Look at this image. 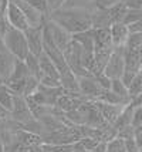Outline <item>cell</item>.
<instances>
[{
	"label": "cell",
	"instance_id": "cell-1",
	"mask_svg": "<svg viewBox=\"0 0 142 152\" xmlns=\"http://www.w3.org/2000/svg\"><path fill=\"white\" fill-rule=\"evenodd\" d=\"M48 19L67 30L70 34H77L92 28V12L88 9L61 7L51 12Z\"/></svg>",
	"mask_w": 142,
	"mask_h": 152
},
{
	"label": "cell",
	"instance_id": "cell-2",
	"mask_svg": "<svg viewBox=\"0 0 142 152\" xmlns=\"http://www.w3.org/2000/svg\"><path fill=\"white\" fill-rule=\"evenodd\" d=\"M3 41H4V46H6L7 50L19 60H26V57L30 53L27 37H26L23 30L10 27V30L4 36Z\"/></svg>",
	"mask_w": 142,
	"mask_h": 152
},
{
	"label": "cell",
	"instance_id": "cell-3",
	"mask_svg": "<svg viewBox=\"0 0 142 152\" xmlns=\"http://www.w3.org/2000/svg\"><path fill=\"white\" fill-rule=\"evenodd\" d=\"M104 73L109 78H122V75L125 73V48L124 46L114 47Z\"/></svg>",
	"mask_w": 142,
	"mask_h": 152
},
{
	"label": "cell",
	"instance_id": "cell-4",
	"mask_svg": "<svg viewBox=\"0 0 142 152\" xmlns=\"http://www.w3.org/2000/svg\"><path fill=\"white\" fill-rule=\"evenodd\" d=\"M4 16H6L7 21L10 23V26L14 27V28H19V30L24 31V30H27L30 27L26 16L23 13V10L19 7V4L14 3L13 0L9 1V4L6 7V12H4Z\"/></svg>",
	"mask_w": 142,
	"mask_h": 152
},
{
	"label": "cell",
	"instance_id": "cell-5",
	"mask_svg": "<svg viewBox=\"0 0 142 152\" xmlns=\"http://www.w3.org/2000/svg\"><path fill=\"white\" fill-rule=\"evenodd\" d=\"M80 81V91L81 94L88 99H98V97L104 93V88L100 86V83L97 81L92 74L90 75H84V77H78Z\"/></svg>",
	"mask_w": 142,
	"mask_h": 152
},
{
	"label": "cell",
	"instance_id": "cell-6",
	"mask_svg": "<svg viewBox=\"0 0 142 152\" xmlns=\"http://www.w3.org/2000/svg\"><path fill=\"white\" fill-rule=\"evenodd\" d=\"M43 28L44 26H39V27H28L27 30H24V34L27 37L28 41V48H30V53L36 54V56H40L44 51V36H43Z\"/></svg>",
	"mask_w": 142,
	"mask_h": 152
},
{
	"label": "cell",
	"instance_id": "cell-7",
	"mask_svg": "<svg viewBox=\"0 0 142 152\" xmlns=\"http://www.w3.org/2000/svg\"><path fill=\"white\" fill-rule=\"evenodd\" d=\"M13 1L16 4H19V7L23 10V13L26 16L28 24L31 27L44 26V23H46V20H47L48 17H46L43 13H40V12L34 6H31L28 1H24V0H13Z\"/></svg>",
	"mask_w": 142,
	"mask_h": 152
},
{
	"label": "cell",
	"instance_id": "cell-8",
	"mask_svg": "<svg viewBox=\"0 0 142 152\" xmlns=\"http://www.w3.org/2000/svg\"><path fill=\"white\" fill-rule=\"evenodd\" d=\"M46 24H47L48 28H50L51 36H53L54 43L57 44V47L60 48L61 51H64V50H66V47L71 43V40H73V34H70L67 30H64L61 26H58L57 23H54L53 20H50V19H47Z\"/></svg>",
	"mask_w": 142,
	"mask_h": 152
},
{
	"label": "cell",
	"instance_id": "cell-9",
	"mask_svg": "<svg viewBox=\"0 0 142 152\" xmlns=\"http://www.w3.org/2000/svg\"><path fill=\"white\" fill-rule=\"evenodd\" d=\"M129 34V26L125 23H115L111 26V37H112V44L114 47L125 46Z\"/></svg>",
	"mask_w": 142,
	"mask_h": 152
},
{
	"label": "cell",
	"instance_id": "cell-10",
	"mask_svg": "<svg viewBox=\"0 0 142 152\" xmlns=\"http://www.w3.org/2000/svg\"><path fill=\"white\" fill-rule=\"evenodd\" d=\"M95 105L98 107V110L101 111L102 117L105 118L107 122H109L111 125L114 124L117 118L119 117V114H121L122 105H112V104H107V102H102V101H98V99H94Z\"/></svg>",
	"mask_w": 142,
	"mask_h": 152
},
{
	"label": "cell",
	"instance_id": "cell-11",
	"mask_svg": "<svg viewBox=\"0 0 142 152\" xmlns=\"http://www.w3.org/2000/svg\"><path fill=\"white\" fill-rule=\"evenodd\" d=\"M94 37H95V50H100V48H114L112 37H111V27L94 28Z\"/></svg>",
	"mask_w": 142,
	"mask_h": 152
},
{
	"label": "cell",
	"instance_id": "cell-12",
	"mask_svg": "<svg viewBox=\"0 0 142 152\" xmlns=\"http://www.w3.org/2000/svg\"><path fill=\"white\" fill-rule=\"evenodd\" d=\"M134 108H135V107L131 105V104H128V105H125L124 108H122L121 114H119V117H118V118H117V121H115L114 124H112V126H114L118 132H119L121 129H124V128H127V126H129V125H132Z\"/></svg>",
	"mask_w": 142,
	"mask_h": 152
},
{
	"label": "cell",
	"instance_id": "cell-13",
	"mask_svg": "<svg viewBox=\"0 0 142 152\" xmlns=\"http://www.w3.org/2000/svg\"><path fill=\"white\" fill-rule=\"evenodd\" d=\"M98 101H102V102H107V104H112V105H128L129 99L124 98L121 95H118V94H115L112 90H104V93L98 97Z\"/></svg>",
	"mask_w": 142,
	"mask_h": 152
},
{
	"label": "cell",
	"instance_id": "cell-14",
	"mask_svg": "<svg viewBox=\"0 0 142 152\" xmlns=\"http://www.w3.org/2000/svg\"><path fill=\"white\" fill-rule=\"evenodd\" d=\"M107 10H108V13H109V17H111L112 24H115V23H124V20H125V17H127V14H128V12H129V9L125 6L124 1L115 4V6H112V7H109Z\"/></svg>",
	"mask_w": 142,
	"mask_h": 152
},
{
	"label": "cell",
	"instance_id": "cell-15",
	"mask_svg": "<svg viewBox=\"0 0 142 152\" xmlns=\"http://www.w3.org/2000/svg\"><path fill=\"white\" fill-rule=\"evenodd\" d=\"M24 63L27 64L30 74L40 80L41 75H43V73H41V68H40V60H39V56H36V54H33V53H28V56L26 57V60H24Z\"/></svg>",
	"mask_w": 142,
	"mask_h": 152
},
{
	"label": "cell",
	"instance_id": "cell-16",
	"mask_svg": "<svg viewBox=\"0 0 142 152\" xmlns=\"http://www.w3.org/2000/svg\"><path fill=\"white\" fill-rule=\"evenodd\" d=\"M31 74L28 71V67L27 64L24 63V60H19L16 61V66H14V70L12 75H10V78L12 80H26L27 77H30Z\"/></svg>",
	"mask_w": 142,
	"mask_h": 152
},
{
	"label": "cell",
	"instance_id": "cell-17",
	"mask_svg": "<svg viewBox=\"0 0 142 152\" xmlns=\"http://www.w3.org/2000/svg\"><path fill=\"white\" fill-rule=\"evenodd\" d=\"M0 104L6 107L9 111H13L14 107V94L7 88L4 84L0 87Z\"/></svg>",
	"mask_w": 142,
	"mask_h": 152
},
{
	"label": "cell",
	"instance_id": "cell-18",
	"mask_svg": "<svg viewBox=\"0 0 142 152\" xmlns=\"http://www.w3.org/2000/svg\"><path fill=\"white\" fill-rule=\"evenodd\" d=\"M111 90L115 94L121 95L124 98L131 101V94H129V87L122 81V78H112V84H111Z\"/></svg>",
	"mask_w": 142,
	"mask_h": 152
},
{
	"label": "cell",
	"instance_id": "cell-19",
	"mask_svg": "<svg viewBox=\"0 0 142 152\" xmlns=\"http://www.w3.org/2000/svg\"><path fill=\"white\" fill-rule=\"evenodd\" d=\"M107 152H127V146H125V141L121 137H115V138L109 139L107 142Z\"/></svg>",
	"mask_w": 142,
	"mask_h": 152
},
{
	"label": "cell",
	"instance_id": "cell-20",
	"mask_svg": "<svg viewBox=\"0 0 142 152\" xmlns=\"http://www.w3.org/2000/svg\"><path fill=\"white\" fill-rule=\"evenodd\" d=\"M95 0H66L63 7H71V9H88L92 10L94 9Z\"/></svg>",
	"mask_w": 142,
	"mask_h": 152
},
{
	"label": "cell",
	"instance_id": "cell-21",
	"mask_svg": "<svg viewBox=\"0 0 142 152\" xmlns=\"http://www.w3.org/2000/svg\"><path fill=\"white\" fill-rule=\"evenodd\" d=\"M40 87V80L34 75H30L26 80V90H24V97H28V95H33Z\"/></svg>",
	"mask_w": 142,
	"mask_h": 152
},
{
	"label": "cell",
	"instance_id": "cell-22",
	"mask_svg": "<svg viewBox=\"0 0 142 152\" xmlns=\"http://www.w3.org/2000/svg\"><path fill=\"white\" fill-rule=\"evenodd\" d=\"M142 91V70L139 73L136 74L134 80H132V83H131V86H129V94H131V98L136 95V94H139Z\"/></svg>",
	"mask_w": 142,
	"mask_h": 152
},
{
	"label": "cell",
	"instance_id": "cell-23",
	"mask_svg": "<svg viewBox=\"0 0 142 152\" xmlns=\"http://www.w3.org/2000/svg\"><path fill=\"white\" fill-rule=\"evenodd\" d=\"M125 47L127 48H139V47H142V31L129 34L128 40L125 43Z\"/></svg>",
	"mask_w": 142,
	"mask_h": 152
},
{
	"label": "cell",
	"instance_id": "cell-24",
	"mask_svg": "<svg viewBox=\"0 0 142 152\" xmlns=\"http://www.w3.org/2000/svg\"><path fill=\"white\" fill-rule=\"evenodd\" d=\"M122 0H95L94 1V9L92 10H107L109 7L115 6L118 3H121ZM91 10V12H92Z\"/></svg>",
	"mask_w": 142,
	"mask_h": 152
},
{
	"label": "cell",
	"instance_id": "cell-25",
	"mask_svg": "<svg viewBox=\"0 0 142 152\" xmlns=\"http://www.w3.org/2000/svg\"><path fill=\"white\" fill-rule=\"evenodd\" d=\"M31 6H34L40 13H43L46 17L50 16V9H48V3L47 0H30L28 1Z\"/></svg>",
	"mask_w": 142,
	"mask_h": 152
},
{
	"label": "cell",
	"instance_id": "cell-26",
	"mask_svg": "<svg viewBox=\"0 0 142 152\" xmlns=\"http://www.w3.org/2000/svg\"><path fill=\"white\" fill-rule=\"evenodd\" d=\"M97 81L100 83V86L104 88V90H111V84H112V78H109L105 73L98 74V75H94Z\"/></svg>",
	"mask_w": 142,
	"mask_h": 152
},
{
	"label": "cell",
	"instance_id": "cell-27",
	"mask_svg": "<svg viewBox=\"0 0 142 152\" xmlns=\"http://www.w3.org/2000/svg\"><path fill=\"white\" fill-rule=\"evenodd\" d=\"M142 125V105L134 108V117H132V126L139 128Z\"/></svg>",
	"mask_w": 142,
	"mask_h": 152
},
{
	"label": "cell",
	"instance_id": "cell-28",
	"mask_svg": "<svg viewBox=\"0 0 142 152\" xmlns=\"http://www.w3.org/2000/svg\"><path fill=\"white\" fill-rule=\"evenodd\" d=\"M10 23L7 21L6 16H3L1 17V20H0V41H3L4 40V36L7 34V31L10 30Z\"/></svg>",
	"mask_w": 142,
	"mask_h": 152
},
{
	"label": "cell",
	"instance_id": "cell-29",
	"mask_svg": "<svg viewBox=\"0 0 142 152\" xmlns=\"http://www.w3.org/2000/svg\"><path fill=\"white\" fill-rule=\"evenodd\" d=\"M124 141H125L127 152H139L141 151V148H139L138 144H136L135 137H132V138H127V139H124Z\"/></svg>",
	"mask_w": 142,
	"mask_h": 152
},
{
	"label": "cell",
	"instance_id": "cell-30",
	"mask_svg": "<svg viewBox=\"0 0 142 152\" xmlns=\"http://www.w3.org/2000/svg\"><path fill=\"white\" fill-rule=\"evenodd\" d=\"M129 10H142V0H122Z\"/></svg>",
	"mask_w": 142,
	"mask_h": 152
},
{
	"label": "cell",
	"instance_id": "cell-31",
	"mask_svg": "<svg viewBox=\"0 0 142 152\" xmlns=\"http://www.w3.org/2000/svg\"><path fill=\"white\" fill-rule=\"evenodd\" d=\"M47 3H48L50 13H51V12H54V10H57V9H61V7L64 6L66 0H47Z\"/></svg>",
	"mask_w": 142,
	"mask_h": 152
},
{
	"label": "cell",
	"instance_id": "cell-32",
	"mask_svg": "<svg viewBox=\"0 0 142 152\" xmlns=\"http://www.w3.org/2000/svg\"><path fill=\"white\" fill-rule=\"evenodd\" d=\"M7 119H12V111H9L6 107L0 104V121H7Z\"/></svg>",
	"mask_w": 142,
	"mask_h": 152
},
{
	"label": "cell",
	"instance_id": "cell-33",
	"mask_svg": "<svg viewBox=\"0 0 142 152\" xmlns=\"http://www.w3.org/2000/svg\"><path fill=\"white\" fill-rule=\"evenodd\" d=\"M131 105L134 107H139L142 105V91L139 94H136V95H134L132 98H131V102H129Z\"/></svg>",
	"mask_w": 142,
	"mask_h": 152
},
{
	"label": "cell",
	"instance_id": "cell-34",
	"mask_svg": "<svg viewBox=\"0 0 142 152\" xmlns=\"http://www.w3.org/2000/svg\"><path fill=\"white\" fill-rule=\"evenodd\" d=\"M3 16H4V10H3V6H1V3H0V20H1Z\"/></svg>",
	"mask_w": 142,
	"mask_h": 152
},
{
	"label": "cell",
	"instance_id": "cell-35",
	"mask_svg": "<svg viewBox=\"0 0 142 152\" xmlns=\"http://www.w3.org/2000/svg\"><path fill=\"white\" fill-rule=\"evenodd\" d=\"M3 84H4V81H3V78H1V77H0V87L3 86Z\"/></svg>",
	"mask_w": 142,
	"mask_h": 152
},
{
	"label": "cell",
	"instance_id": "cell-36",
	"mask_svg": "<svg viewBox=\"0 0 142 152\" xmlns=\"http://www.w3.org/2000/svg\"><path fill=\"white\" fill-rule=\"evenodd\" d=\"M75 152H92V151H75Z\"/></svg>",
	"mask_w": 142,
	"mask_h": 152
},
{
	"label": "cell",
	"instance_id": "cell-37",
	"mask_svg": "<svg viewBox=\"0 0 142 152\" xmlns=\"http://www.w3.org/2000/svg\"><path fill=\"white\" fill-rule=\"evenodd\" d=\"M0 3H3V0H0Z\"/></svg>",
	"mask_w": 142,
	"mask_h": 152
},
{
	"label": "cell",
	"instance_id": "cell-38",
	"mask_svg": "<svg viewBox=\"0 0 142 152\" xmlns=\"http://www.w3.org/2000/svg\"><path fill=\"white\" fill-rule=\"evenodd\" d=\"M24 1H30V0H24Z\"/></svg>",
	"mask_w": 142,
	"mask_h": 152
},
{
	"label": "cell",
	"instance_id": "cell-39",
	"mask_svg": "<svg viewBox=\"0 0 142 152\" xmlns=\"http://www.w3.org/2000/svg\"><path fill=\"white\" fill-rule=\"evenodd\" d=\"M139 152H142V148H141V151H139Z\"/></svg>",
	"mask_w": 142,
	"mask_h": 152
}]
</instances>
